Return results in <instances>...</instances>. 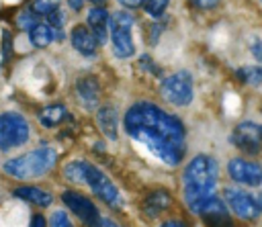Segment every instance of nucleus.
Returning a JSON list of instances; mask_svg holds the SVG:
<instances>
[{
  "mask_svg": "<svg viewBox=\"0 0 262 227\" xmlns=\"http://www.w3.org/2000/svg\"><path fill=\"white\" fill-rule=\"evenodd\" d=\"M125 133L143 143L162 164L178 166L186 155V129L184 123L149 100L133 102L123 117Z\"/></svg>",
  "mask_w": 262,
  "mask_h": 227,
  "instance_id": "f257e3e1",
  "label": "nucleus"
},
{
  "mask_svg": "<svg viewBox=\"0 0 262 227\" xmlns=\"http://www.w3.org/2000/svg\"><path fill=\"white\" fill-rule=\"evenodd\" d=\"M217 178H219V166L217 160L207 155V153H199L194 155L182 170L180 176V184H182V198L184 205L188 207L190 213L199 215L201 209L213 198L215 194V186H217Z\"/></svg>",
  "mask_w": 262,
  "mask_h": 227,
  "instance_id": "f03ea898",
  "label": "nucleus"
},
{
  "mask_svg": "<svg viewBox=\"0 0 262 227\" xmlns=\"http://www.w3.org/2000/svg\"><path fill=\"white\" fill-rule=\"evenodd\" d=\"M55 164H57V151L51 145H39L27 153L6 160L2 164V170L6 176L25 182V180L47 176L55 168Z\"/></svg>",
  "mask_w": 262,
  "mask_h": 227,
  "instance_id": "7ed1b4c3",
  "label": "nucleus"
},
{
  "mask_svg": "<svg viewBox=\"0 0 262 227\" xmlns=\"http://www.w3.org/2000/svg\"><path fill=\"white\" fill-rule=\"evenodd\" d=\"M31 139V125L18 110L0 112V151H12L27 145Z\"/></svg>",
  "mask_w": 262,
  "mask_h": 227,
  "instance_id": "20e7f679",
  "label": "nucleus"
},
{
  "mask_svg": "<svg viewBox=\"0 0 262 227\" xmlns=\"http://www.w3.org/2000/svg\"><path fill=\"white\" fill-rule=\"evenodd\" d=\"M131 27H133V16L125 10H117L111 14L108 20V31H111V49L113 55L119 59H127L135 53V43L131 37Z\"/></svg>",
  "mask_w": 262,
  "mask_h": 227,
  "instance_id": "39448f33",
  "label": "nucleus"
},
{
  "mask_svg": "<svg viewBox=\"0 0 262 227\" xmlns=\"http://www.w3.org/2000/svg\"><path fill=\"white\" fill-rule=\"evenodd\" d=\"M223 200H225L227 209H231L233 215L242 221H254L262 215V194L260 192H248L237 186H225Z\"/></svg>",
  "mask_w": 262,
  "mask_h": 227,
  "instance_id": "423d86ee",
  "label": "nucleus"
},
{
  "mask_svg": "<svg viewBox=\"0 0 262 227\" xmlns=\"http://www.w3.org/2000/svg\"><path fill=\"white\" fill-rule=\"evenodd\" d=\"M84 184L92 190V194H96L106 207H111L113 211L121 209V194L119 188L113 184V180L94 164L86 162L84 164Z\"/></svg>",
  "mask_w": 262,
  "mask_h": 227,
  "instance_id": "0eeeda50",
  "label": "nucleus"
},
{
  "mask_svg": "<svg viewBox=\"0 0 262 227\" xmlns=\"http://www.w3.org/2000/svg\"><path fill=\"white\" fill-rule=\"evenodd\" d=\"M160 94L172 106H188L192 102V96H194L192 76L186 70H180V72L166 76L160 84Z\"/></svg>",
  "mask_w": 262,
  "mask_h": 227,
  "instance_id": "6e6552de",
  "label": "nucleus"
},
{
  "mask_svg": "<svg viewBox=\"0 0 262 227\" xmlns=\"http://www.w3.org/2000/svg\"><path fill=\"white\" fill-rule=\"evenodd\" d=\"M61 202L68 207V211H72L86 227H100V213L98 207L82 192L78 190H63L61 192Z\"/></svg>",
  "mask_w": 262,
  "mask_h": 227,
  "instance_id": "1a4fd4ad",
  "label": "nucleus"
},
{
  "mask_svg": "<svg viewBox=\"0 0 262 227\" xmlns=\"http://www.w3.org/2000/svg\"><path fill=\"white\" fill-rule=\"evenodd\" d=\"M229 141L244 153L256 155L262 149V127L254 121H242L233 127Z\"/></svg>",
  "mask_w": 262,
  "mask_h": 227,
  "instance_id": "9d476101",
  "label": "nucleus"
},
{
  "mask_svg": "<svg viewBox=\"0 0 262 227\" xmlns=\"http://www.w3.org/2000/svg\"><path fill=\"white\" fill-rule=\"evenodd\" d=\"M227 174L239 186L256 188L262 184V166L246 157H231L227 162Z\"/></svg>",
  "mask_w": 262,
  "mask_h": 227,
  "instance_id": "9b49d317",
  "label": "nucleus"
},
{
  "mask_svg": "<svg viewBox=\"0 0 262 227\" xmlns=\"http://www.w3.org/2000/svg\"><path fill=\"white\" fill-rule=\"evenodd\" d=\"M201 219L205 223V227H235L233 217L229 215V209L225 205L223 198L213 196L203 209H201Z\"/></svg>",
  "mask_w": 262,
  "mask_h": 227,
  "instance_id": "f8f14e48",
  "label": "nucleus"
},
{
  "mask_svg": "<svg viewBox=\"0 0 262 227\" xmlns=\"http://www.w3.org/2000/svg\"><path fill=\"white\" fill-rule=\"evenodd\" d=\"M74 92L78 96V102L88 110H94L100 102V84L94 76L78 78L76 84H74Z\"/></svg>",
  "mask_w": 262,
  "mask_h": 227,
  "instance_id": "ddd939ff",
  "label": "nucleus"
},
{
  "mask_svg": "<svg viewBox=\"0 0 262 227\" xmlns=\"http://www.w3.org/2000/svg\"><path fill=\"white\" fill-rule=\"evenodd\" d=\"M172 205V194L164 188L160 190H151L145 194L143 202H141V213L147 217V219H156L160 217L164 211H168Z\"/></svg>",
  "mask_w": 262,
  "mask_h": 227,
  "instance_id": "4468645a",
  "label": "nucleus"
},
{
  "mask_svg": "<svg viewBox=\"0 0 262 227\" xmlns=\"http://www.w3.org/2000/svg\"><path fill=\"white\" fill-rule=\"evenodd\" d=\"M108 20H111V14L106 12L104 6H92L88 10L86 22H88V29L94 35L98 45H104L108 39Z\"/></svg>",
  "mask_w": 262,
  "mask_h": 227,
  "instance_id": "2eb2a0df",
  "label": "nucleus"
},
{
  "mask_svg": "<svg viewBox=\"0 0 262 227\" xmlns=\"http://www.w3.org/2000/svg\"><path fill=\"white\" fill-rule=\"evenodd\" d=\"M12 196L18 200H25L29 205H35L39 209H47L53 202V194L49 190H43L33 184H20V186L12 188Z\"/></svg>",
  "mask_w": 262,
  "mask_h": 227,
  "instance_id": "dca6fc26",
  "label": "nucleus"
},
{
  "mask_svg": "<svg viewBox=\"0 0 262 227\" xmlns=\"http://www.w3.org/2000/svg\"><path fill=\"white\" fill-rule=\"evenodd\" d=\"M70 39H72V47H74L78 53H82L84 57H92V55H96L98 43H96L94 35L90 33V29H88L86 25H76V27L72 29Z\"/></svg>",
  "mask_w": 262,
  "mask_h": 227,
  "instance_id": "f3484780",
  "label": "nucleus"
},
{
  "mask_svg": "<svg viewBox=\"0 0 262 227\" xmlns=\"http://www.w3.org/2000/svg\"><path fill=\"white\" fill-rule=\"evenodd\" d=\"M96 123L98 129L102 131V135L111 141H117L119 137V115L117 108L113 104H104L100 108H96Z\"/></svg>",
  "mask_w": 262,
  "mask_h": 227,
  "instance_id": "a211bd4d",
  "label": "nucleus"
},
{
  "mask_svg": "<svg viewBox=\"0 0 262 227\" xmlns=\"http://www.w3.org/2000/svg\"><path fill=\"white\" fill-rule=\"evenodd\" d=\"M37 121L41 123V127H45V129H53V127H59L61 123L70 121V112H68L66 104H61V102H53V104L43 106V108L37 112Z\"/></svg>",
  "mask_w": 262,
  "mask_h": 227,
  "instance_id": "6ab92c4d",
  "label": "nucleus"
},
{
  "mask_svg": "<svg viewBox=\"0 0 262 227\" xmlns=\"http://www.w3.org/2000/svg\"><path fill=\"white\" fill-rule=\"evenodd\" d=\"M29 41L33 47L37 49H45L55 41V29L49 27L47 22H37L31 31H29Z\"/></svg>",
  "mask_w": 262,
  "mask_h": 227,
  "instance_id": "aec40b11",
  "label": "nucleus"
},
{
  "mask_svg": "<svg viewBox=\"0 0 262 227\" xmlns=\"http://www.w3.org/2000/svg\"><path fill=\"white\" fill-rule=\"evenodd\" d=\"M84 164L86 160H72L63 166V178L74 184H84Z\"/></svg>",
  "mask_w": 262,
  "mask_h": 227,
  "instance_id": "412c9836",
  "label": "nucleus"
},
{
  "mask_svg": "<svg viewBox=\"0 0 262 227\" xmlns=\"http://www.w3.org/2000/svg\"><path fill=\"white\" fill-rule=\"evenodd\" d=\"M237 80L250 86H260L262 84V65H246L237 70Z\"/></svg>",
  "mask_w": 262,
  "mask_h": 227,
  "instance_id": "4be33fe9",
  "label": "nucleus"
},
{
  "mask_svg": "<svg viewBox=\"0 0 262 227\" xmlns=\"http://www.w3.org/2000/svg\"><path fill=\"white\" fill-rule=\"evenodd\" d=\"M59 4H61V0H33L29 10L39 18V16H49L51 12L59 10Z\"/></svg>",
  "mask_w": 262,
  "mask_h": 227,
  "instance_id": "5701e85b",
  "label": "nucleus"
},
{
  "mask_svg": "<svg viewBox=\"0 0 262 227\" xmlns=\"http://www.w3.org/2000/svg\"><path fill=\"white\" fill-rule=\"evenodd\" d=\"M12 59V33L2 29V67H6Z\"/></svg>",
  "mask_w": 262,
  "mask_h": 227,
  "instance_id": "b1692460",
  "label": "nucleus"
},
{
  "mask_svg": "<svg viewBox=\"0 0 262 227\" xmlns=\"http://www.w3.org/2000/svg\"><path fill=\"white\" fill-rule=\"evenodd\" d=\"M168 4H170V0H147V2L143 4V8H145V12H147L151 18H160V16L166 12Z\"/></svg>",
  "mask_w": 262,
  "mask_h": 227,
  "instance_id": "393cba45",
  "label": "nucleus"
},
{
  "mask_svg": "<svg viewBox=\"0 0 262 227\" xmlns=\"http://www.w3.org/2000/svg\"><path fill=\"white\" fill-rule=\"evenodd\" d=\"M37 22H39V18H37L31 10H23V12H18V16H16L18 29H23V31H27V33H29Z\"/></svg>",
  "mask_w": 262,
  "mask_h": 227,
  "instance_id": "a878e982",
  "label": "nucleus"
},
{
  "mask_svg": "<svg viewBox=\"0 0 262 227\" xmlns=\"http://www.w3.org/2000/svg\"><path fill=\"white\" fill-rule=\"evenodd\" d=\"M49 227H74L66 211H53L49 217Z\"/></svg>",
  "mask_w": 262,
  "mask_h": 227,
  "instance_id": "bb28decb",
  "label": "nucleus"
},
{
  "mask_svg": "<svg viewBox=\"0 0 262 227\" xmlns=\"http://www.w3.org/2000/svg\"><path fill=\"white\" fill-rule=\"evenodd\" d=\"M47 25L53 27V29H63V25H66V12H63V10L51 12V14L47 16Z\"/></svg>",
  "mask_w": 262,
  "mask_h": 227,
  "instance_id": "cd10ccee",
  "label": "nucleus"
},
{
  "mask_svg": "<svg viewBox=\"0 0 262 227\" xmlns=\"http://www.w3.org/2000/svg\"><path fill=\"white\" fill-rule=\"evenodd\" d=\"M139 63H141V67H143L145 72H149V74H154V76H160V70L154 65V59H151L149 55H141V57H139Z\"/></svg>",
  "mask_w": 262,
  "mask_h": 227,
  "instance_id": "c85d7f7f",
  "label": "nucleus"
},
{
  "mask_svg": "<svg viewBox=\"0 0 262 227\" xmlns=\"http://www.w3.org/2000/svg\"><path fill=\"white\" fill-rule=\"evenodd\" d=\"M188 2L199 10H213L219 4V0H188Z\"/></svg>",
  "mask_w": 262,
  "mask_h": 227,
  "instance_id": "c756f323",
  "label": "nucleus"
},
{
  "mask_svg": "<svg viewBox=\"0 0 262 227\" xmlns=\"http://www.w3.org/2000/svg\"><path fill=\"white\" fill-rule=\"evenodd\" d=\"M162 31H164V25H162V22H154V25L149 27V43H156L158 37L162 35Z\"/></svg>",
  "mask_w": 262,
  "mask_h": 227,
  "instance_id": "7c9ffc66",
  "label": "nucleus"
},
{
  "mask_svg": "<svg viewBox=\"0 0 262 227\" xmlns=\"http://www.w3.org/2000/svg\"><path fill=\"white\" fill-rule=\"evenodd\" d=\"M250 51H252L254 59L262 63V41H260V39H254V41H252V47H250Z\"/></svg>",
  "mask_w": 262,
  "mask_h": 227,
  "instance_id": "2f4dec72",
  "label": "nucleus"
},
{
  "mask_svg": "<svg viewBox=\"0 0 262 227\" xmlns=\"http://www.w3.org/2000/svg\"><path fill=\"white\" fill-rule=\"evenodd\" d=\"M29 227H47V221H45V217H43L41 213H35V215L31 217Z\"/></svg>",
  "mask_w": 262,
  "mask_h": 227,
  "instance_id": "473e14b6",
  "label": "nucleus"
},
{
  "mask_svg": "<svg viewBox=\"0 0 262 227\" xmlns=\"http://www.w3.org/2000/svg\"><path fill=\"white\" fill-rule=\"evenodd\" d=\"M119 4L125 8H137V6H143V0H119Z\"/></svg>",
  "mask_w": 262,
  "mask_h": 227,
  "instance_id": "72a5a7b5",
  "label": "nucleus"
},
{
  "mask_svg": "<svg viewBox=\"0 0 262 227\" xmlns=\"http://www.w3.org/2000/svg\"><path fill=\"white\" fill-rule=\"evenodd\" d=\"M160 227H186V223L180 221V219H168V221H164Z\"/></svg>",
  "mask_w": 262,
  "mask_h": 227,
  "instance_id": "f704fd0d",
  "label": "nucleus"
},
{
  "mask_svg": "<svg viewBox=\"0 0 262 227\" xmlns=\"http://www.w3.org/2000/svg\"><path fill=\"white\" fill-rule=\"evenodd\" d=\"M68 4H70V8H72V10H82L84 0H68Z\"/></svg>",
  "mask_w": 262,
  "mask_h": 227,
  "instance_id": "c9c22d12",
  "label": "nucleus"
},
{
  "mask_svg": "<svg viewBox=\"0 0 262 227\" xmlns=\"http://www.w3.org/2000/svg\"><path fill=\"white\" fill-rule=\"evenodd\" d=\"M100 227H119V225H117L115 221H111V219H104V217H102V219H100Z\"/></svg>",
  "mask_w": 262,
  "mask_h": 227,
  "instance_id": "e433bc0d",
  "label": "nucleus"
},
{
  "mask_svg": "<svg viewBox=\"0 0 262 227\" xmlns=\"http://www.w3.org/2000/svg\"><path fill=\"white\" fill-rule=\"evenodd\" d=\"M90 2H94V6H100V4L106 2V0H90Z\"/></svg>",
  "mask_w": 262,
  "mask_h": 227,
  "instance_id": "4c0bfd02",
  "label": "nucleus"
},
{
  "mask_svg": "<svg viewBox=\"0 0 262 227\" xmlns=\"http://www.w3.org/2000/svg\"><path fill=\"white\" fill-rule=\"evenodd\" d=\"M145 2H147V0H143V4H145Z\"/></svg>",
  "mask_w": 262,
  "mask_h": 227,
  "instance_id": "58836bf2",
  "label": "nucleus"
}]
</instances>
